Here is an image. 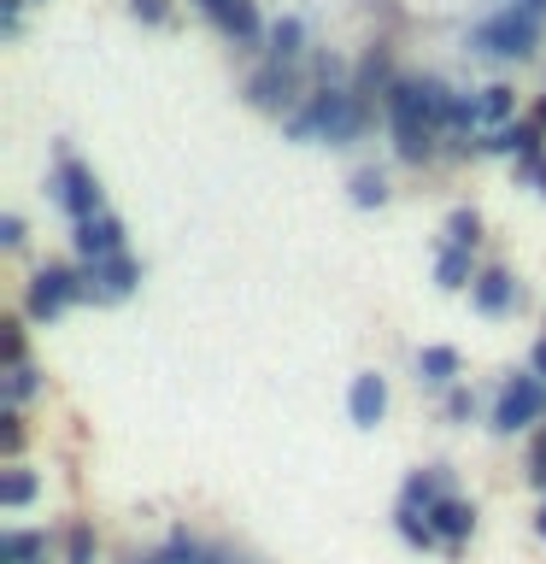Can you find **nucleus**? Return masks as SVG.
I'll list each match as a JSON object with an SVG mask.
<instances>
[{
  "label": "nucleus",
  "instance_id": "16",
  "mask_svg": "<svg viewBox=\"0 0 546 564\" xmlns=\"http://www.w3.org/2000/svg\"><path fill=\"white\" fill-rule=\"evenodd\" d=\"M400 83V70H394V59H387V47L376 42V47H364V59L352 65V95L359 100H370V106H382V95Z\"/></svg>",
  "mask_w": 546,
  "mask_h": 564
},
{
  "label": "nucleus",
  "instance_id": "22",
  "mask_svg": "<svg viewBox=\"0 0 546 564\" xmlns=\"http://www.w3.org/2000/svg\"><path fill=\"white\" fill-rule=\"evenodd\" d=\"M35 494H42V476H35L30 465H12V470H0V506H7V511L30 506Z\"/></svg>",
  "mask_w": 546,
  "mask_h": 564
},
{
  "label": "nucleus",
  "instance_id": "5",
  "mask_svg": "<svg viewBox=\"0 0 546 564\" xmlns=\"http://www.w3.org/2000/svg\"><path fill=\"white\" fill-rule=\"evenodd\" d=\"M47 194L70 212V224H83V218H95V212H106L95 171H88L77 153H70V141H53V176H47Z\"/></svg>",
  "mask_w": 546,
  "mask_h": 564
},
{
  "label": "nucleus",
  "instance_id": "18",
  "mask_svg": "<svg viewBox=\"0 0 546 564\" xmlns=\"http://www.w3.org/2000/svg\"><path fill=\"white\" fill-rule=\"evenodd\" d=\"M417 382L423 388H458V347H417Z\"/></svg>",
  "mask_w": 546,
  "mask_h": 564
},
{
  "label": "nucleus",
  "instance_id": "6",
  "mask_svg": "<svg viewBox=\"0 0 546 564\" xmlns=\"http://www.w3.org/2000/svg\"><path fill=\"white\" fill-rule=\"evenodd\" d=\"M77 300H88L77 264H35L30 282H24V317H35V324H53V317L65 306H77Z\"/></svg>",
  "mask_w": 546,
  "mask_h": 564
},
{
  "label": "nucleus",
  "instance_id": "8",
  "mask_svg": "<svg viewBox=\"0 0 546 564\" xmlns=\"http://www.w3.org/2000/svg\"><path fill=\"white\" fill-rule=\"evenodd\" d=\"M382 118H387V135H394V153L405 159V165H429L435 153H447V148H440V135H435L417 112H405V106L387 100V106H382Z\"/></svg>",
  "mask_w": 546,
  "mask_h": 564
},
{
  "label": "nucleus",
  "instance_id": "31",
  "mask_svg": "<svg viewBox=\"0 0 546 564\" xmlns=\"http://www.w3.org/2000/svg\"><path fill=\"white\" fill-rule=\"evenodd\" d=\"M130 12L141 18V24H171V0H130Z\"/></svg>",
  "mask_w": 546,
  "mask_h": 564
},
{
  "label": "nucleus",
  "instance_id": "35",
  "mask_svg": "<svg viewBox=\"0 0 546 564\" xmlns=\"http://www.w3.org/2000/svg\"><path fill=\"white\" fill-rule=\"evenodd\" d=\"M528 370H535V377L546 382V335H540V341H535V352H528Z\"/></svg>",
  "mask_w": 546,
  "mask_h": 564
},
{
  "label": "nucleus",
  "instance_id": "26",
  "mask_svg": "<svg viewBox=\"0 0 546 564\" xmlns=\"http://www.w3.org/2000/svg\"><path fill=\"white\" fill-rule=\"evenodd\" d=\"M95 553H100V535H95V523H70L65 529V564H95Z\"/></svg>",
  "mask_w": 546,
  "mask_h": 564
},
{
  "label": "nucleus",
  "instance_id": "2",
  "mask_svg": "<svg viewBox=\"0 0 546 564\" xmlns=\"http://www.w3.org/2000/svg\"><path fill=\"white\" fill-rule=\"evenodd\" d=\"M465 42H470L476 59L523 65V59H535L540 42H546V18H540V12H528V7H517V0H500L493 12L476 18Z\"/></svg>",
  "mask_w": 546,
  "mask_h": 564
},
{
  "label": "nucleus",
  "instance_id": "19",
  "mask_svg": "<svg viewBox=\"0 0 546 564\" xmlns=\"http://www.w3.org/2000/svg\"><path fill=\"white\" fill-rule=\"evenodd\" d=\"M476 100H482V130H505V123H517V88H511V83L476 88Z\"/></svg>",
  "mask_w": 546,
  "mask_h": 564
},
{
  "label": "nucleus",
  "instance_id": "32",
  "mask_svg": "<svg viewBox=\"0 0 546 564\" xmlns=\"http://www.w3.org/2000/svg\"><path fill=\"white\" fill-rule=\"evenodd\" d=\"M517 176H523V183H528V188H535L540 200H546V153H535V159H523V165H517Z\"/></svg>",
  "mask_w": 546,
  "mask_h": 564
},
{
  "label": "nucleus",
  "instance_id": "33",
  "mask_svg": "<svg viewBox=\"0 0 546 564\" xmlns=\"http://www.w3.org/2000/svg\"><path fill=\"white\" fill-rule=\"evenodd\" d=\"M24 7H30V0H0V30H7V35L24 30Z\"/></svg>",
  "mask_w": 546,
  "mask_h": 564
},
{
  "label": "nucleus",
  "instance_id": "3",
  "mask_svg": "<svg viewBox=\"0 0 546 564\" xmlns=\"http://www.w3.org/2000/svg\"><path fill=\"white\" fill-rule=\"evenodd\" d=\"M546 423V382L535 370H511L493 394V412H488V430L493 435H523V430H540Z\"/></svg>",
  "mask_w": 546,
  "mask_h": 564
},
{
  "label": "nucleus",
  "instance_id": "37",
  "mask_svg": "<svg viewBox=\"0 0 546 564\" xmlns=\"http://www.w3.org/2000/svg\"><path fill=\"white\" fill-rule=\"evenodd\" d=\"M517 7H528V12H540V18H546V0H517Z\"/></svg>",
  "mask_w": 546,
  "mask_h": 564
},
{
  "label": "nucleus",
  "instance_id": "28",
  "mask_svg": "<svg viewBox=\"0 0 546 564\" xmlns=\"http://www.w3.org/2000/svg\"><path fill=\"white\" fill-rule=\"evenodd\" d=\"M24 447V405H0V453L18 458Z\"/></svg>",
  "mask_w": 546,
  "mask_h": 564
},
{
  "label": "nucleus",
  "instance_id": "1",
  "mask_svg": "<svg viewBox=\"0 0 546 564\" xmlns=\"http://www.w3.org/2000/svg\"><path fill=\"white\" fill-rule=\"evenodd\" d=\"M370 118H376V106L359 100L352 88H312L306 106H299L294 118H282V135L288 141H329V148H352Z\"/></svg>",
  "mask_w": 546,
  "mask_h": 564
},
{
  "label": "nucleus",
  "instance_id": "4",
  "mask_svg": "<svg viewBox=\"0 0 546 564\" xmlns=\"http://www.w3.org/2000/svg\"><path fill=\"white\" fill-rule=\"evenodd\" d=\"M241 95L247 106H259V112H276V118H294L299 106H306V65H276V59H259L253 70L241 77Z\"/></svg>",
  "mask_w": 546,
  "mask_h": 564
},
{
  "label": "nucleus",
  "instance_id": "17",
  "mask_svg": "<svg viewBox=\"0 0 546 564\" xmlns=\"http://www.w3.org/2000/svg\"><path fill=\"white\" fill-rule=\"evenodd\" d=\"M476 259H470V247H452V241H440L435 247V289H447V294H458V289H476Z\"/></svg>",
  "mask_w": 546,
  "mask_h": 564
},
{
  "label": "nucleus",
  "instance_id": "12",
  "mask_svg": "<svg viewBox=\"0 0 546 564\" xmlns=\"http://www.w3.org/2000/svg\"><path fill=\"white\" fill-rule=\"evenodd\" d=\"M347 417L359 423V430H376L387 417V377L382 370H359V377L347 382Z\"/></svg>",
  "mask_w": 546,
  "mask_h": 564
},
{
  "label": "nucleus",
  "instance_id": "24",
  "mask_svg": "<svg viewBox=\"0 0 546 564\" xmlns=\"http://www.w3.org/2000/svg\"><path fill=\"white\" fill-rule=\"evenodd\" d=\"M394 535L412 546V553H429V546H440L435 529H429V518H423V511H412V506H394Z\"/></svg>",
  "mask_w": 546,
  "mask_h": 564
},
{
  "label": "nucleus",
  "instance_id": "20",
  "mask_svg": "<svg viewBox=\"0 0 546 564\" xmlns=\"http://www.w3.org/2000/svg\"><path fill=\"white\" fill-rule=\"evenodd\" d=\"M0 564H47V535L42 529H7L0 535Z\"/></svg>",
  "mask_w": 546,
  "mask_h": 564
},
{
  "label": "nucleus",
  "instance_id": "14",
  "mask_svg": "<svg viewBox=\"0 0 546 564\" xmlns=\"http://www.w3.org/2000/svg\"><path fill=\"white\" fill-rule=\"evenodd\" d=\"M312 35H306V18L299 12H282L271 18V30H264V59H276V65H306V47Z\"/></svg>",
  "mask_w": 546,
  "mask_h": 564
},
{
  "label": "nucleus",
  "instance_id": "27",
  "mask_svg": "<svg viewBox=\"0 0 546 564\" xmlns=\"http://www.w3.org/2000/svg\"><path fill=\"white\" fill-rule=\"evenodd\" d=\"M12 365H30V352H24V317H7V324H0V370H12Z\"/></svg>",
  "mask_w": 546,
  "mask_h": 564
},
{
  "label": "nucleus",
  "instance_id": "29",
  "mask_svg": "<svg viewBox=\"0 0 546 564\" xmlns=\"http://www.w3.org/2000/svg\"><path fill=\"white\" fill-rule=\"evenodd\" d=\"M476 412H482V400H476V388H465V382H458V388H447V417H452V423H470Z\"/></svg>",
  "mask_w": 546,
  "mask_h": 564
},
{
  "label": "nucleus",
  "instance_id": "7",
  "mask_svg": "<svg viewBox=\"0 0 546 564\" xmlns=\"http://www.w3.org/2000/svg\"><path fill=\"white\" fill-rule=\"evenodd\" d=\"M194 7H200V18L223 35L229 47H259L264 53V30L271 24L259 18L253 0H194Z\"/></svg>",
  "mask_w": 546,
  "mask_h": 564
},
{
  "label": "nucleus",
  "instance_id": "21",
  "mask_svg": "<svg viewBox=\"0 0 546 564\" xmlns=\"http://www.w3.org/2000/svg\"><path fill=\"white\" fill-rule=\"evenodd\" d=\"M42 370L35 365H12V370H0V405H24V400H35L42 394Z\"/></svg>",
  "mask_w": 546,
  "mask_h": 564
},
{
  "label": "nucleus",
  "instance_id": "25",
  "mask_svg": "<svg viewBox=\"0 0 546 564\" xmlns=\"http://www.w3.org/2000/svg\"><path fill=\"white\" fill-rule=\"evenodd\" d=\"M440 241L470 247V253H476V241H482V212H476V206H452L447 212V236H440Z\"/></svg>",
  "mask_w": 546,
  "mask_h": 564
},
{
  "label": "nucleus",
  "instance_id": "11",
  "mask_svg": "<svg viewBox=\"0 0 546 564\" xmlns=\"http://www.w3.org/2000/svg\"><path fill=\"white\" fill-rule=\"evenodd\" d=\"M70 241H77V253H83V264L118 259V253H123V224L112 218V212H95V218L70 224Z\"/></svg>",
  "mask_w": 546,
  "mask_h": 564
},
{
  "label": "nucleus",
  "instance_id": "13",
  "mask_svg": "<svg viewBox=\"0 0 546 564\" xmlns=\"http://www.w3.org/2000/svg\"><path fill=\"white\" fill-rule=\"evenodd\" d=\"M429 529H435V541L447 546V553H458V546L476 535V500H465V494H447V500L429 511Z\"/></svg>",
  "mask_w": 546,
  "mask_h": 564
},
{
  "label": "nucleus",
  "instance_id": "30",
  "mask_svg": "<svg viewBox=\"0 0 546 564\" xmlns=\"http://www.w3.org/2000/svg\"><path fill=\"white\" fill-rule=\"evenodd\" d=\"M528 482H535L540 500H546V423L535 430V441H528Z\"/></svg>",
  "mask_w": 546,
  "mask_h": 564
},
{
  "label": "nucleus",
  "instance_id": "36",
  "mask_svg": "<svg viewBox=\"0 0 546 564\" xmlns=\"http://www.w3.org/2000/svg\"><path fill=\"white\" fill-rule=\"evenodd\" d=\"M535 535L546 541V500H540V511H535Z\"/></svg>",
  "mask_w": 546,
  "mask_h": 564
},
{
  "label": "nucleus",
  "instance_id": "34",
  "mask_svg": "<svg viewBox=\"0 0 546 564\" xmlns=\"http://www.w3.org/2000/svg\"><path fill=\"white\" fill-rule=\"evenodd\" d=\"M0 247H24V218H18V212L0 218Z\"/></svg>",
  "mask_w": 546,
  "mask_h": 564
},
{
  "label": "nucleus",
  "instance_id": "9",
  "mask_svg": "<svg viewBox=\"0 0 546 564\" xmlns=\"http://www.w3.org/2000/svg\"><path fill=\"white\" fill-rule=\"evenodd\" d=\"M83 289L88 300H100V306H118V300H130L141 289V264L130 253L118 259H100V264H83Z\"/></svg>",
  "mask_w": 546,
  "mask_h": 564
},
{
  "label": "nucleus",
  "instance_id": "10",
  "mask_svg": "<svg viewBox=\"0 0 546 564\" xmlns=\"http://www.w3.org/2000/svg\"><path fill=\"white\" fill-rule=\"evenodd\" d=\"M470 306L482 317H511L523 306V282L511 276L505 264H482V276H476V289H470Z\"/></svg>",
  "mask_w": 546,
  "mask_h": 564
},
{
  "label": "nucleus",
  "instance_id": "15",
  "mask_svg": "<svg viewBox=\"0 0 546 564\" xmlns=\"http://www.w3.org/2000/svg\"><path fill=\"white\" fill-rule=\"evenodd\" d=\"M447 494H452V470H447V465H417V470L400 482V506H412V511H423V518H429V511L447 500Z\"/></svg>",
  "mask_w": 546,
  "mask_h": 564
},
{
  "label": "nucleus",
  "instance_id": "23",
  "mask_svg": "<svg viewBox=\"0 0 546 564\" xmlns=\"http://www.w3.org/2000/svg\"><path fill=\"white\" fill-rule=\"evenodd\" d=\"M347 200L359 206V212H376V206H387V176H382L376 165L352 171V183H347Z\"/></svg>",
  "mask_w": 546,
  "mask_h": 564
}]
</instances>
